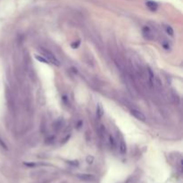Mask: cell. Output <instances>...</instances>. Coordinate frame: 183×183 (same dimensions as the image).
<instances>
[{
  "mask_svg": "<svg viewBox=\"0 0 183 183\" xmlns=\"http://www.w3.org/2000/svg\"><path fill=\"white\" fill-rule=\"evenodd\" d=\"M166 32L170 35V36H173V34H174V31H173L172 28L170 26H167L166 27Z\"/></svg>",
  "mask_w": 183,
  "mask_h": 183,
  "instance_id": "8",
  "label": "cell"
},
{
  "mask_svg": "<svg viewBox=\"0 0 183 183\" xmlns=\"http://www.w3.org/2000/svg\"><path fill=\"white\" fill-rule=\"evenodd\" d=\"M110 143H111V145H113V146H115V142L114 140V139L112 138V137H110Z\"/></svg>",
  "mask_w": 183,
  "mask_h": 183,
  "instance_id": "11",
  "label": "cell"
},
{
  "mask_svg": "<svg viewBox=\"0 0 183 183\" xmlns=\"http://www.w3.org/2000/svg\"><path fill=\"white\" fill-rule=\"evenodd\" d=\"M131 114L136 119H138V120H139L141 122H145L146 121V116L140 111H138V110H132V111H131Z\"/></svg>",
  "mask_w": 183,
  "mask_h": 183,
  "instance_id": "2",
  "label": "cell"
},
{
  "mask_svg": "<svg viewBox=\"0 0 183 183\" xmlns=\"http://www.w3.org/2000/svg\"><path fill=\"white\" fill-rule=\"evenodd\" d=\"M104 115V109H103V106L98 104L97 106V117L98 119H101Z\"/></svg>",
  "mask_w": 183,
  "mask_h": 183,
  "instance_id": "4",
  "label": "cell"
},
{
  "mask_svg": "<svg viewBox=\"0 0 183 183\" xmlns=\"http://www.w3.org/2000/svg\"><path fill=\"white\" fill-rule=\"evenodd\" d=\"M119 150H120L121 154H125L126 152H127V146H126V144H125V142L122 139L119 141Z\"/></svg>",
  "mask_w": 183,
  "mask_h": 183,
  "instance_id": "3",
  "label": "cell"
},
{
  "mask_svg": "<svg viewBox=\"0 0 183 183\" xmlns=\"http://www.w3.org/2000/svg\"><path fill=\"white\" fill-rule=\"evenodd\" d=\"M35 58L38 60V61H39V62H41V63H49V62L43 56H39V54H36L35 56Z\"/></svg>",
  "mask_w": 183,
  "mask_h": 183,
  "instance_id": "6",
  "label": "cell"
},
{
  "mask_svg": "<svg viewBox=\"0 0 183 183\" xmlns=\"http://www.w3.org/2000/svg\"><path fill=\"white\" fill-rule=\"evenodd\" d=\"M41 53L43 54V56L49 62V63H52V65H56V66H60V62L57 60V58L54 56L50 51L42 48L41 49Z\"/></svg>",
  "mask_w": 183,
  "mask_h": 183,
  "instance_id": "1",
  "label": "cell"
},
{
  "mask_svg": "<svg viewBox=\"0 0 183 183\" xmlns=\"http://www.w3.org/2000/svg\"><path fill=\"white\" fill-rule=\"evenodd\" d=\"M80 40H78V41H77V43H76V42H74V43H72V44H71V48H77L79 47V46H80Z\"/></svg>",
  "mask_w": 183,
  "mask_h": 183,
  "instance_id": "9",
  "label": "cell"
},
{
  "mask_svg": "<svg viewBox=\"0 0 183 183\" xmlns=\"http://www.w3.org/2000/svg\"><path fill=\"white\" fill-rule=\"evenodd\" d=\"M148 76H149V80H150V83L153 84V81H154V73L152 71V70L150 68H148Z\"/></svg>",
  "mask_w": 183,
  "mask_h": 183,
  "instance_id": "7",
  "label": "cell"
},
{
  "mask_svg": "<svg viewBox=\"0 0 183 183\" xmlns=\"http://www.w3.org/2000/svg\"><path fill=\"white\" fill-rule=\"evenodd\" d=\"M94 161V157L93 156H90V155H88V156L87 157V162L88 163H92Z\"/></svg>",
  "mask_w": 183,
  "mask_h": 183,
  "instance_id": "10",
  "label": "cell"
},
{
  "mask_svg": "<svg viewBox=\"0 0 183 183\" xmlns=\"http://www.w3.org/2000/svg\"><path fill=\"white\" fill-rule=\"evenodd\" d=\"M146 5H148V7L150 9L151 11H155L157 9V4L154 1H148V3H146Z\"/></svg>",
  "mask_w": 183,
  "mask_h": 183,
  "instance_id": "5",
  "label": "cell"
}]
</instances>
